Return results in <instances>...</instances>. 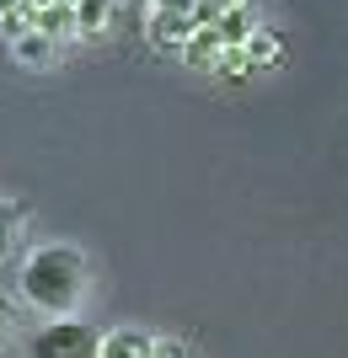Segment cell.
Wrapping results in <instances>:
<instances>
[{
  "instance_id": "obj_5",
  "label": "cell",
  "mask_w": 348,
  "mask_h": 358,
  "mask_svg": "<svg viewBox=\"0 0 348 358\" xmlns=\"http://www.w3.org/2000/svg\"><path fill=\"white\" fill-rule=\"evenodd\" d=\"M225 54H230V48H225V38H220V32H214V27H198L182 59L193 64V70H220V64H225Z\"/></svg>"
},
{
  "instance_id": "obj_10",
  "label": "cell",
  "mask_w": 348,
  "mask_h": 358,
  "mask_svg": "<svg viewBox=\"0 0 348 358\" xmlns=\"http://www.w3.org/2000/svg\"><path fill=\"white\" fill-rule=\"evenodd\" d=\"M16 230H22V203H0V262L11 257Z\"/></svg>"
},
{
  "instance_id": "obj_4",
  "label": "cell",
  "mask_w": 348,
  "mask_h": 358,
  "mask_svg": "<svg viewBox=\"0 0 348 358\" xmlns=\"http://www.w3.org/2000/svg\"><path fill=\"white\" fill-rule=\"evenodd\" d=\"M102 358H155V337H145L139 327H113L102 331Z\"/></svg>"
},
{
  "instance_id": "obj_6",
  "label": "cell",
  "mask_w": 348,
  "mask_h": 358,
  "mask_svg": "<svg viewBox=\"0 0 348 358\" xmlns=\"http://www.w3.org/2000/svg\"><path fill=\"white\" fill-rule=\"evenodd\" d=\"M32 32H43V38H70L76 32V6H64V0H54V6H32Z\"/></svg>"
},
{
  "instance_id": "obj_7",
  "label": "cell",
  "mask_w": 348,
  "mask_h": 358,
  "mask_svg": "<svg viewBox=\"0 0 348 358\" xmlns=\"http://www.w3.org/2000/svg\"><path fill=\"white\" fill-rule=\"evenodd\" d=\"M242 54H246V64H252V70H268V64L284 54V38H279L273 27H258V32H252V43H246Z\"/></svg>"
},
{
  "instance_id": "obj_11",
  "label": "cell",
  "mask_w": 348,
  "mask_h": 358,
  "mask_svg": "<svg viewBox=\"0 0 348 358\" xmlns=\"http://www.w3.org/2000/svg\"><path fill=\"white\" fill-rule=\"evenodd\" d=\"M16 337V299L11 294H0V348Z\"/></svg>"
},
{
  "instance_id": "obj_9",
  "label": "cell",
  "mask_w": 348,
  "mask_h": 358,
  "mask_svg": "<svg viewBox=\"0 0 348 358\" xmlns=\"http://www.w3.org/2000/svg\"><path fill=\"white\" fill-rule=\"evenodd\" d=\"M113 22V0H76V32H102Z\"/></svg>"
},
{
  "instance_id": "obj_8",
  "label": "cell",
  "mask_w": 348,
  "mask_h": 358,
  "mask_svg": "<svg viewBox=\"0 0 348 358\" xmlns=\"http://www.w3.org/2000/svg\"><path fill=\"white\" fill-rule=\"evenodd\" d=\"M11 54L22 64H48V59H54V38H43V32H22V38H11Z\"/></svg>"
},
{
  "instance_id": "obj_1",
  "label": "cell",
  "mask_w": 348,
  "mask_h": 358,
  "mask_svg": "<svg viewBox=\"0 0 348 358\" xmlns=\"http://www.w3.org/2000/svg\"><path fill=\"white\" fill-rule=\"evenodd\" d=\"M86 257L76 252V246H38V252H27V262H22V299L27 305H38V310L48 315V321H70L76 315V305L86 299Z\"/></svg>"
},
{
  "instance_id": "obj_12",
  "label": "cell",
  "mask_w": 348,
  "mask_h": 358,
  "mask_svg": "<svg viewBox=\"0 0 348 358\" xmlns=\"http://www.w3.org/2000/svg\"><path fill=\"white\" fill-rule=\"evenodd\" d=\"M151 11H198V0H151Z\"/></svg>"
},
{
  "instance_id": "obj_3",
  "label": "cell",
  "mask_w": 348,
  "mask_h": 358,
  "mask_svg": "<svg viewBox=\"0 0 348 358\" xmlns=\"http://www.w3.org/2000/svg\"><path fill=\"white\" fill-rule=\"evenodd\" d=\"M145 32H151L155 48H167V54H188L198 22L188 11H151V16H145Z\"/></svg>"
},
{
  "instance_id": "obj_14",
  "label": "cell",
  "mask_w": 348,
  "mask_h": 358,
  "mask_svg": "<svg viewBox=\"0 0 348 358\" xmlns=\"http://www.w3.org/2000/svg\"><path fill=\"white\" fill-rule=\"evenodd\" d=\"M155 358H182V348L177 343H155Z\"/></svg>"
},
{
  "instance_id": "obj_13",
  "label": "cell",
  "mask_w": 348,
  "mask_h": 358,
  "mask_svg": "<svg viewBox=\"0 0 348 358\" xmlns=\"http://www.w3.org/2000/svg\"><path fill=\"white\" fill-rule=\"evenodd\" d=\"M214 6H220L225 16H230V11H252V0H214Z\"/></svg>"
},
{
  "instance_id": "obj_2",
  "label": "cell",
  "mask_w": 348,
  "mask_h": 358,
  "mask_svg": "<svg viewBox=\"0 0 348 358\" xmlns=\"http://www.w3.org/2000/svg\"><path fill=\"white\" fill-rule=\"evenodd\" d=\"M22 353L27 358H102V337L86 327V321H48V327H38L22 343Z\"/></svg>"
}]
</instances>
